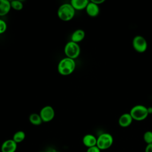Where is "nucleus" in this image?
Wrapping results in <instances>:
<instances>
[{"mask_svg":"<svg viewBox=\"0 0 152 152\" xmlns=\"http://www.w3.org/2000/svg\"><path fill=\"white\" fill-rule=\"evenodd\" d=\"M75 62L74 59L64 58L62 59L58 65V71L62 75H68L72 74L75 68Z\"/></svg>","mask_w":152,"mask_h":152,"instance_id":"nucleus-1","label":"nucleus"},{"mask_svg":"<svg viewBox=\"0 0 152 152\" xmlns=\"http://www.w3.org/2000/svg\"><path fill=\"white\" fill-rule=\"evenodd\" d=\"M75 10L70 4H62L58 8L57 15L60 20L64 21H68L73 18L75 15Z\"/></svg>","mask_w":152,"mask_h":152,"instance_id":"nucleus-2","label":"nucleus"},{"mask_svg":"<svg viewBox=\"0 0 152 152\" xmlns=\"http://www.w3.org/2000/svg\"><path fill=\"white\" fill-rule=\"evenodd\" d=\"M133 120L141 121L148 116L147 107L142 104H137L132 107L129 112Z\"/></svg>","mask_w":152,"mask_h":152,"instance_id":"nucleus-3","label":"nucleus"},{"mask_svg":"<svg viewBox=\"0 0 152 152\" xmlns=\"http://www.w3.org/2000/svg\"><path fill=\"white\" fill-rule=\"evenodd\" d=\"M113 143V138L109 133H102L97 138L96 145L100 150L110 148Z\"/></svg>","mask_w":152,"mask_h":152,"instance_id":"nucleus-4","label":"nucleus"},{"mask_svg":"<svg viewBox=\"0 0 152 152\" xmlns=\"http://www.w3.org/2000/svg\"><path fill=\"white\" fill-rule=\"evenodd\" d=\"M64 53L67 58L75 59L80 55V47L77 43L68 42L65 46Z\"/></svg>","mask_w":152,"mask_h":152,"instance_id":"nucleus-5","label":"nucleus"},{"mask_svg":"<svg viewBox=\"0 0 152 152\" xmlns=\"http://www.w3.org/2000/svg\"><path fill=\"white\" fill-rule=\"evenodd\" d=\"M132 46L136 52L143 53L147 50L148 44L146 39L143 36L137 35L133 38Z\"/></svg>","mask_w":152,"mask_h":152,"instance_id":"nucleus-6","label":"nucleus"},{"mask_svg":"<svg viewBox=\"0 0 152 152\" xmlns=\"http://www.w3.org/2000/svg\"><path fill=\"white\" fill-rule=\"evenodd\" d=\"M39 115L43 122H48L54 118L55 110L52 106H46L40 110Z\"/></svg>","mask_w":152,"mask_h":152,"instance_id":"nucleus-7","label":"nucleus"},{"mask_svg":"<svg viewBox=\"0 0 152 152\" xmlns=\"http://www.w3.org/2000/svg\"><path fill=\"white\" fill-rule=\"evenodd\" d=\"M17 144L12 140L10 139L5 141L1 145L2 152H15L17 150Z\"/></svg>","mask_w":152,"mask_h":152,"instance_id":"nucleus-8","label":"nucleus"},{"mask_svg":"<svg viewBox=\"0 0 152 152\" xmlns=\"http://www.w3.org/2000/svg\"><path fill=\"white\" fill-rule=\"evenodd\" d=\"M133 119L129 113H125L121 115L118 119L119 125L123 128L129 126L132 122Z\"/></svg>","mask_w":152,"mask_h":152,"instance_id":"nucleus-9","label":"nucleus"},{"mask_svg":"<svg viewBox=\"0 0 152 152\" xmlns=\"http://www.w3.org/2000/svg\"><path fill=\"white\" fill-rule=\"evenodd\" d=\"M86 11L87 14L89 16L94 17L99 15L100 12V9L98 5H96L94 3L90 1L88 2V5H87L86 8Z\"/></svg>","mask_w":152,"mask_h":152,"instance_id":"nucleus-10","label":"nucleus"},{"mask_svg":"<svg viewBox=\"0 0 152 152\" xmlns=\"http://www.w3.org/2000/svg\"><path fill=\"white\" fill-rule=\"evenodd\" d=\"M83 142L84 145L88 148L96 146L97 144V138L92 134H86L83 138Z\"/></svg>","mask_w":152,"mask_h":152,"instance_id":"nucleus-11","label":"nucleus"},{"mask_svg":"<svg viewBox=\"0 0 152 152\" xmlns=\"http://www.w3.org/2000/svg\"><path fill=\"white\" fill-rule=\"evenodd\" d=\"M11 8V2L8 0H0V16L6 15Z\"/></svg>","mask_w":152,"mask_h":152,"instance_id":"nucleus-12","label":"nucleus"},{"mask_svg":"<svg viewBox=\"0 0 152 152\" xmlns=\"http://www.w3.org/2000/svg\"><path fill=\"white\" fill-rule=\"evenodd\" d=\"M85 37V32L83 30L77 29L75 30L71 37V41L78 43V42L82 41Z\"/></svg>","mask_w":152,"mask_h":152,"instance_id":"nucleus-13","label":"nucleus"},{"mask_svg":"<svg viewBox=\"0 0 152 152\" xmlns=\"http://www.w3.org/2000/svg\"><path fill=\"white\" fill-rule=\"evenodd\" d=\"M89 1L87 0H72L70 4L75 10H82L86 9Z\"/></svg>","mask_w":152,"mask_h":152,"instance_id":"nucleus-14","label":"nucleus"},{"mask_svg":"<svg viewBox=\"0 0 152 152\" xmlns=\"http://www.w3.org/2000/svg\"><path fill=\"white\" fill-rule=\"evenodd\" d=\"M30 122L34 125H39L43 122L39 114L36 113H33L29 116Z\"/></svg>","mask_w":152,"mask_h":152,"instance_id":"nucleus-15","label":"nucleus"},{"mask_svg":"<svg viewBox=\"0 0 152 152\" xmlns=\"http://www.w3.org/2000/svg\"><path fill=\"white\" fill-rule=\"evenodd\" d=\"M25 137H26V134L23 131H18L14 134L12 140L17 144L22 142L24 140Z\"/></svg>","mask_w":152,"mask_h":152,"instance_id":"nucleus-16","label":"nucleus"},{"mask_svg":"<svg viewBox=\"0 0 152 152\" xmlns=\"http://www.w3.org/2000/svg\"><path fill=\"white\" fill-rule=\"evenodd\" d=\"M11 7L15 11H20L23 8V4L20 1L14 0L11 2Z\"/></svg>","mask_w":152,"mask_h":152,"instance_id":"nucleus-17","label":"nucleus"},{"mask_svg":"<svg viewBox=\"0 0 152 152\" xmlns=\"http://www.w3.org/2000/svg\"><path fill=\"white\" fill-rule=\"evenodd\" d=\"M143 139L147 144H152V131H147L143 135Z\"/></svg>","mask_w":152,"mask_h":152,"instance_id":"nucleus-18","label":"nucleus"},{"mask_svg":"<svg viewBox=\"0 0 152 152\" xmlns=\"http://www.w3.org/2000/svg\"><path fill=\"white\" fill-rule=\"evenodd\" d=\"M7 28V25L5 21L0 19V34L5 32Z\"/></svg>","mask_w":152,"mask_h":152,"instance_id":"nucleus-19","label":"nucleus"},{"mask_svg":"<svg viewBox=\"0 0 152 152\" xmlns=\"http://www.w3.org/2000/svg\"><path fill=\"white\" fill-rule=\"evenodd\" d=\"M100 150L97 147V145L88 148L87 152H100Z\"/></svg>","mask_w":152,"mask_h":152,"instance_id":"nucleus-20","label":"nucleus"},{"mask_svg":"<svg viewBox=\"0 0 152 152\" xmlns=\"http://www.w3.org/2000/svg\"><path fill=\"white\" fill-rule=\"evenodd\" d=\"M145 152H152V144L147 145L145 148Z\"/></svg>","mask_w":152,"mask_h":152,"instance_id":"nucleus-21","label":"nucleus"},{"mask_svg":"<svg viewBox=\"0 0 152 152\" xmlns=\"http://www.w3.org/2000/svg\"><path fill=\"white\" fill-rule=\"evenodd\" d=\"M91 1L93 3H94L95 4L99 5L103 3L104 2V0H91Z\"/></svg>","mask_w":152,"mask_h":152,"instance_id":"nucleus-22","label":"nucleus"},{"mask_svg":"<svg viewBox=\"0 0 152 152\" xmlns=\"http://www.w3.org/2000/svg\"><path fill=\"white\" fill-rule=\"evenodd\" d=\"M147 110H148V114H151L152 113V107H147Z\"/></svg>","mask_w":152,"mask_h":152,"instance_id":"nucleus-23","label":"nucleus"},{"mask_svg":"<svg viewBox=\"0 0 152 152\" xmlns=\"http://www.w3.org/2000/svg\"><path fill=\"white\" fill-rule=\"evenodd\" d=\"M53 152H59V151H54Z\"/></svg>","mask_w":152,"mask_h":152,"instance_id":"nucleus-24","label":"nucleus"},{"mask_svg":"<svg viewBox=\"0 0 152 152\" xmlns=\"http://www.w3.org/2000/svg\"><path fill=\"white\" fill-rule=\"evenodd\" d=\"M40 152H44V151H40Z\"/></svg>","mask_w":152,"mask_h":152,"instance_id":"nucleus-25","label":"nucleus"}]
</instances>
